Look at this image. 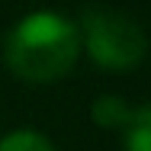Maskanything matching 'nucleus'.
<instances>
[{"label": "nucleus", "instance_id": "f257e3e1", "mask_svg": "<svg viewBox=\"0 0 151 151\" xmlns=\"http://www.w3.org/2000/svg\"><path fill=\"white\" fill-rule=\"evenodd\" d=\"M81 55L77 26L52 10H39L23 16L3 42L6 68L26 84H52L61 81Z\"/></svg>", "mask_w": 151, "mask_h": 151}, {"label": "nucleus", "instance_id": "20e7f679", "mask_svg": "<svg viewBox=\"0 0 151 151\" xmlns=\"http://www.w3.org/2000/svg\"><path fill=\"white\" fill-rule=\"evenodd\" d=\"M125 132V151H151V113L148 106H138L132 122L122 129Z\"/></svg>", "mask_w": 151, "mask_h": 151}, {"label": "nucleus", "instance_id": "7ed1b4c3", "mask_svg": "<svg viewBox=\"0 0 151 151\" xmlns=\"http://www.w3.org/2000/svg\"><path fill=\"white\" fill-rule=\"evenodd\" d=\"M135 109L138 106H132V103H125L122 96H100V100H93V109L90 116L96 125H103V129H125L132 116H135Z\"/></svg>", "mask_w": 151, "mask_h": 151}, {"label": "nucleus", "instance_id": "f03ea898", "mask_svg": "<svg viewBox=\"0 0 151 151\" xmlns=\"http://www.w3.org/2000/svg\"><path fill=\"white\" fill-rule=\"evenodd\" d=\"M77 35L93 64L106 71H132L142 64L148 52V39L135 19L113 10H100V6H90L81 13Z\"/></svg>", "mask_w": 151, "mask_h": 151}, {"label": "nucleus", "instance_id": "39448f33", "mask_svg": "<svg viewBox=\"0 0 151 151\" xmlns=\"http://www.w3.org/2000/svg\"><path fill=\"white\" fill-rule=\"evenodd\" d=\"M0 151H55V145L35 129H13L0 138Z\"/></svg>", "mask_w": 151, "mask_h": 151}]
</instances>
